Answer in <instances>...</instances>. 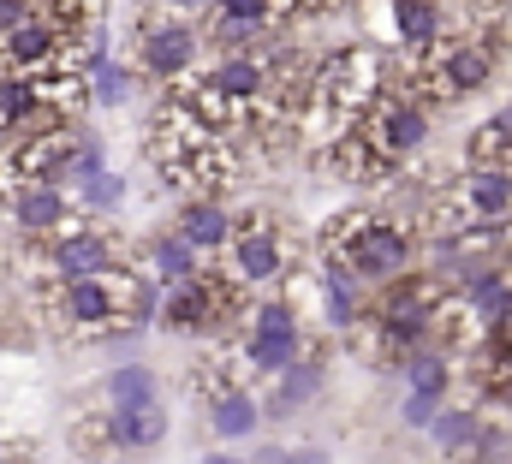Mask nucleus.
<instances>
[{
	"label": "nucleus",
	"mask_w": 512,
	"mask_h": 464,
	"mask_svg": "<svg viewBox=\"0 0 512 464\" xmlns=\"http://www.w3.org/2000/svg\"><path fill=\"white\" fill-rule=\"evenodd\" d=\"M0 464H36V447L30 441H0Z\"/></svg>",
	"instance_id": "nucleus-27"
},
{
	"label": "nucleus",
	"mask_w": 512,
	"mask_h": 464,
	"mask_svg": "<svg viewBox=\"0 0 512 464\" xmlns=\"http://www.w3.org/2000/svg\"><path fill=\"white\" fill-rule=\"evenodd\" d=\"M387 90V72L376 54H364V48H340V54H328V60H316V72H310V119H322V131L334 137V131H346L352 119L364 114L376 96Z\"/></svg>",
	"instance_id": "nucleus-4"
},
{
	"label": "nucleus",
	"mask_w": 512,
	"mask_h": 464,
	"mask_svg": "<svg viewBox=\"0 0 512 464\" xmlns=\"http://www.w3.org/2000/svg\"><path fill=\"white\" fill-rule=\"evenodd\" d=\"M102 441H108V453L120 447V453H149V447H161L167 441V411H161V399L155 405H137V411H102Z\"/></svg>",
	"instance_id": "nucleus-9"
},
{
	"label": "nucleus",
	"mask_w": 512,
	"mask_h": 464,
	"mask_svg": "<svg viewBox=\"0 0 512 464\" xmlns=\"http://www.w3.org/2000/svg\"><path fill=\"white\" fill-rule=\"evenodd\" d=\"M6 215L18 221V232L48 238V232H60L72 221V197H66V185H18L6 197Z\"/></svg>",
	"instance_id": "nucleus-8"
},
{
	"label": "nucleus",
	"mask_w": 512,
	"mask_h": 464,
	"mask_svg": "<svg viewBox=\"0 0 512 464\" xmlns=\"http://www.w3.org/2000/svg\"><path fill=\"white\" fill-rule=\"evenodd\" d=\"M215 6V36L221 42H256L274 18H268V0H209Z\"/></svg>",
	"instance_id": "nucleus-16"
},
{
	"label": "nucleus",
	"mask_w": 512,
	"mask_h": 464,
	"mask_svg": "<svg viewBox=\"0 0 512 464\" xmlns=\"http://www.w3.org/2000/svg\"><path fill=\"white\" fill-rule=\"evenodd\" d=\"M60 108L42 102V90L30 78H0V137L12 131H36V125H60Z\"/></svg>",
	"instance_id": "nucleus-10"
},
{
	"label": "nucleus",
	"mask_w": 512,
	"mask_h": 464,
	"mask_svg": "<svg viewBox=\"0 0 512 464\" xmlns=\"http://www.w3.org/2000/svg\"><path fill=\"white\" fill-rule=\"evenodd\" d=\"M209 429H215L221 441H251L256 429H262V405H256V393H245V387L215 393V399H209Z\"/></svg>",
	"instance_id": "nucleus-13"
},
{
	"label": "nucleus",
	"mask_w": 512,
	"mask_h": 464,
	"mask_svg": "<svg viewBox=\"0 0 512 464\" xmlns=\"http://www.w3.org/2000/svg\"><path fill=\"white\" fill-rule=\"evenodd\" d=\"M161 399V375L143 369V363H120L108 375V411H137V405H155Z\"/></svg>",
	"instance_id": "nucleus-17"
},
{
	"label": "nucleus",
	"mask_w": 512,
	"mask_h": 464,
	"mask_svg": "<svg viewBox=\"0 0 512 464\" xmlns=\"http://www.w3.org/2000/svg\"><path fill=\"white\" fill-rule=\"evenodd\" d=\"M209 84H215L221 96H233V102L256 108V102H262V90H268V72H262V60H256V54H233V60H221V66L209 72Z\"/></svg>",
	"instance_id": "nucleus-14"
},
{
	"label": "nucleus",
	"mask_w": 512,
	"mask_h": 464,
	"mask_svg": "<svg viewBox=\"0 0 512 464\" xmlns=\"http://www.w3.org/2000/svg\"><path fill=\"white\" fill-rule=\"evenodd\" d=\"M78 191H84V209H90V215H108V209H120V203H126V179H120V173H108V167H96Z\"/></svg>",
	"instance_id": "nucleus-24"
},
{
	"label": "nucleus",
	"mask_w": 512,
	"mask_h": 464,
	"mask_svg": "<svg viewBox=\"0 0 512 464\" xmlns=\"http://www.w3.org/2000/svg\"><path fill=\"white\" fill-rule=\"evenodd\" d=\"M435 411H441V393H417V387H405V405H399V423H405V429H429Z\"/></svg>",
	"instance_id": "nucleus-26"
},
{
	"label": "nucleus",
	"mask_w": 512,
	"mask_h": 464,
	"mask_svg": "<svg viewBox=\"0 0 512 464\" xmlns=\"http://www.w3.org/2000/svg\"><path fill=\"white\" fill-rule=\"evenodd\" d=\"M477 429H483V411H471V405H453V411L441 405V411L429 417V435H435L441 453H471Z\"/></svg>",
	"instance_id": "nucleus-20"
},
{
	"label": "nucleus",
	"mask_w": 512,
	"mask_h": 464,
	"mask_svg": "<svg viewBox=\"0 0 512 464\" xmlns=\"http://www.w3.org/2000/svg\"><path fill=\"white\" fill-rule=\"evenodd\" d=\"M411 232L387 215H334L322 227V262L346 268L358 280H393L411 268Z\"/></svg>",
	"instance_id": "nucleus-3"
},
{
	"label": "nucleus",
	"mask_w": 512,
	"mask_h": 464,
	"mask_svg": "<svg viewBox=\"0 0 512 464\" xmlns=\"http://www.w3.org/2000/svg\"><path fill=\"white\" fill-rule=\"evenodd\" d=\"M512 161V108H501L495 119H483L471 131V167H507Z\"/></svg>",
	"instance_id": "nucleus-21"
},
{
	"label": "nucleus",
	"mask_w": 512,
	"mask_h": 464,
	"mask_svg": "<svg viewBox=\"0 0 512 464\" xmlns=\"http://www.w3.org/2000/svg\"><path fill=\"white\" fill-rule=\"evenodd\" d=\"M36 262L48 268V280H78V274L120 268V250H114V238L102 227H60V232H48V244H42Z\"/></svg>",
	"instance_id": "nucleus-5"
},
{
	"label": "nucleus",
	"mask_w": 512,
	"mask_h": 464,
	"mask_svg": "<svg viewBox=\"0 0 512 464\" xmlns=\"http://www.w3.org/2000/svg\"><path fill=\"white\" fill-rule=\"evenodd\" d=\"M227 250H233V274H239L245 286L280 280V268H286V250H280V238H274V227H262V221H251V227H233Z\"/></svg>",
	"instance_id": "nucleus-7"
},
{
	"label": "nucleus",
	"mask_w": 512,
	"mask_h": 464,
	"mask_svg": "<svg viewBox=\"0 0 512 464\" xmlns=\"http://www.w3.org/2000/svg\"><path fill=\"white\" fill-rule=\"evenodd\" d=\"M393 24H399V42L411 48V54H423V48H435L441 42V6L435 0H393Z\"/></svg>",
	"instance_id": "nucleus-15"
},
{
	"label": "nucleus",
	"mask_w": 512,
	"mask_h": 464,
	"mask_svg": "<svg viewBox=\"0 0 512 464\" xmlns=\"http://www.w3.org/2000/svg\"><path fill=\"white\" fill-rule=\"evenodd\" d=\"M197 54H203V36H197L185 18H155V24H143V72H149L155 84L191 72Z\"/></svg>",
	"instance_id": "nucleus-6"
},
{
	"label": "nucleus",
	"mask_w": 512,
	"mask_h": 464,
	"mask_svg": "<svg viewBox=\"0 0 512 464\" xmlns=\"http://www.w3.org/2000/svg\"><path fill=\"white\" fill-rule=\"evenodd\" d=\"M84 84H90V102H102V108H114V102H126L131 96V78L120 60H108L102 48L84 60Z\"/></svg>",
	"instance_id": "nucleus-23"
},
{
	"label": "nucleus",
	"mask_w": 512,
	"mask_h": 464,
	"mask_svg": "<svg viewBox=\"0 0 512 464\" xmlns=\"http://www.w3.org/2000/svg\"><path fill=\"white\" fill-rule=\"evenodd\" d=\"M203 464H251V459H239V453H203Z\"/></svg>",
	"instance_id": "nucleus-29"
},
{
	"label": "nucleus",
	"mask_w": 512,
	"mask_h": 464,
	"mask_svg": "<svg viewBox=\"0 0 512 464\" xmlns=\"http://www.w3.org/2000/svg\"><path fill=\"white\" fill-rule=\"evenodd\" d=\"M304 351V334H245V369L251 375H274V369H286L292 357Z\"/></svg>",
	"instance_id": "nucleus-18"
},
{
	"label": "nucleus",
	"mask_w": 512,
	"mask_h": 464,
	"mask_svg": "<svg viewBox=\"0 0 512 464\" xmlns=\"http://www.w3.org/2000/svg\"><path fill=\"white\" fill-rule=\"evenodd\" d=\"M251 328L256 334H298V316H292V304L268 298V304H256L251 310Z\"/></svg>",
	"instance_id": "nucleus-25"
},
{
	"label": "nucleus",
	"mask_w": 512,
	"mask_h": 464,
	"mask_svg": "<svg viewBox=\"0 0 512 464\" xmlns=\"http://www.w3.org/2000/svg\"><path fill=\"white\" fill-rule=\"evenodd\" d=\"M322 304H328V322H334V328H352V322L364 316L358 274H346V268H328V262H322Z\"/></svg>",
	"instance_id": "nucleus-19"
},
{
	"label": "nucleus",
	"mask_w": 512,
	"mask_h": 464,
	"mask_svg": "<svg viewBox=\"0 0 512 464\" xmlns=\"http://www.w3.org/2000/svg\"><path fill=\"white\" fill-rule=\"evenodd\" d=\"M245 310H251V286L233 268H203V262L155 298V322L173 334H227Z\"/></svg>",
	"instance_id": "nucleus-2"
},
{
	"label": "nucleus",
	"mask_w": 512,
	"mask_h": 464,
	"mask_svg": "<svg viewBox=\"0 0 512 464\" xmlns=\"http://www.w3.org/2000/svg\"><path fill=\"white\" fill-rule=\"evenodd\" d=\"M143 262H149V274H155L161 286H173V280H185V274L197 268V250L173 232V238H149V244H143Z\"/></svg>",
	"instance_id": "nucleus-22"
},
{
	"label": "nucleus",
	"mask_w": 512,
	"mask_h": 464,
	"mask_svg": "<svg viewBox=\"0 0 512 464\" xmlns=\"http://www.w3.org/2000/svg\"><path fill=\"white\" fill-rule=\"evenodd\" d=\"M167 6H173V12H203L209 0H167Z\"/></svg>",
	"instance_id": "nucleus-30"
},
{
	"label": "nucleus",
	"mask_w": 512,
	"mask_h": 464,
	"mask_svg": "<svg viewBox=\"0 0 512 464\" xmlns=\"http://www.w3.org/2000/svg\"><path fill=\"white\" fill-rule=\"evenodd\" d=\"M155 173L185 191V197H221L233 179H239V155H233V137L227 131H209L197 119L173 114L161 119V155H155Z\"/></svg>",
	"instance_id": "nucleus-1"
},
{
	"label": "nucleus",
	"mask_w": 512,
	"mask_h": 464,
	"mask_svg": "<svg viewBox=\"0 0 512 464\" xmlns=\"http://www.w3.org/2000/svg\"><path fill=\"white\" fill-rule=\"evenodd\" d=\"M179 238H185L197 256H215V250H227V238H233V215L221 209V197H191L185 215H179Z\"/></svg>",
	"instance_id": "nucleus-12"
},
{
	"label": "nucleus",
	"mask_w": 512,
	"mask_h": 464,
	"mask_svg": "<svg viewBox=\"0 0 512 464\" xmlns=\"http://www.w3.org/2000/svg\"><path fill=\"white\" fill-rule=\"evenodd\" d=\"M274 375H280V387H274L268 399H256V405H262V417H292L298 405H310V399L322 393V363H316V357H304V351H298L286 369H274Z\"/></svg>",
	"instance_id": "nucleus-11"
},
{
	"label": "nucleus",
	"mask_w": 512,
	"mask_h": 464,
	"mask_svg": "<svg viewBox=\"0 0 512 464\" xmlns=\"http://www.w3.org/2000/svg\"><path fill=\"white\" fill-rule=\"evenodd\" d=\"M280 464H328V453L322 447H304V453H286Z\"/></svg>",
	"instance_id": "nucleus-28"
}]
</instances>
